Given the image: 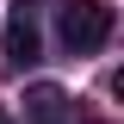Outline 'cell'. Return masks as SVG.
I'll return each mask as SVG.
<instances>
[{
  "label": "cell",
  "mask_w": 124,
  "mask_h": 124,
  "mask_svg": "<svg viewBox=\"0 0 124 124\" xmlns=\"http://www.w3.org/2000/svg\"><path fill=\"white\" fill-rule=\"evenodd\" d=\"M112 25H118V13H112L106 0H68V6L56 13V31H62V44L75 50V56L106 50L112 44Z\"/></svg>",
  "instance_id": "cell-1"
},
{
  "label": "cell",
  "mask_w": 124,
  "mask_h": 124,
  "mask_svg": "<svg viewBox=\"0 0 124 124\" xmlns=\"http://www.w3.org/2000/svg\"><path fill=\"white\" fill-rule=\"evenodd\" d=\"M44 56V37H37V19H31V0H19L6 13V62L13 68H31Z\"/></svg>",
  "instance_id": "cell-2"
},
{
  "label": "cell",
  "mask_w": 124,
  "mask_h": 124,
  "mask_svg": "<svg viewBox=\"0 0 124 124\" xmlns=\"http://www.w3.org/2000/svg\"><path fill=\"white\" fill-rule=\"evenodd\" d=\"M25 118L31 124H75V99L56 87V81H37L25 93Z\"/></svg>",
  "instance_id": "cell-3"
},
{
  "label": "cell",
  "mask_w": 124,
  "mask_h": 124,
  "mask_svg": "<svg viewBox=\"0 0 124 124\" xmlns=\"http://www.w3.org/2000/svg\"><path fill=\"white\" fill-rule=\"evenodd\" d=\"M0 124H13V118H6V112H0Z\"/></svg>",
  "instance_id": "cell-4"
}]
</instances>
